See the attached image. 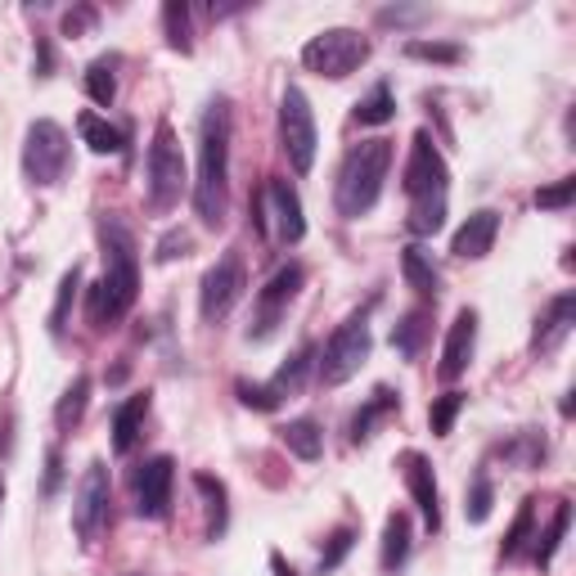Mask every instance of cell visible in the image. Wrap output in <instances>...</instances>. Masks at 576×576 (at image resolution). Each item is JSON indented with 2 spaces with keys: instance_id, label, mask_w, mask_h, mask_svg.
Segmentation results:
<instances>
[{
  "instance_id": "cell-1",
  "label": "cell",
  "mask_w": 576,
  "mask_h": 576,
  "mask_svg": "<svg viewBox=\"0 0 576 576\" xmlns=\"http://www.w3.org/2000/svg\"><path fill=\"white\" fill-rule=\"evenodd\" d=\"M230 203V100H212L199 122V176H194V212L208 230L225 221Z\"/></svg>"
},
{
  "instance_id": "cell-2",
  "label": "cell",
  "mask_w": 576,
  "mask_h": 576,
  "mask_svg": "<svg viewBox=\"0 0 576 576\" xmlns=\"http://www.w3.org/2000/svg\"><path fill=\"white\" fill-rule=\"evenodd\" d=\"M100 243H104V280L91 289V320L118 324L140 293V262H135V239L118 216L100 221Z\"/></svg>"
},
{
  "instance_id": "cell-3",
  "label": "cell",
  "mask_w": 576,
  "mask_h": 576,
  "mask_svg": "<svg viewBox=\"0 0 576 576\" xmlns=\"http://www.w3.org/2000/svg\"><path fill=\"white\" fill-rule=\"evenodd\" d=\"M387 172H392V144L387 140H361L338 168V190H334L338 212L347 221H361L365 212H374Z\"/></svg>"
},
{
  "instance_id": "cell-4",
  "label": "cell",
  "mask_w": 576,
  "mask_h": 576,
  "mask_svg": "<svg viewBox=\"0 0 576 576\" xmlns=\"http://www.w3.org/2000/svg\"><path fill=\"white\" fill-rule=\"evenodd\" d=\"M181 194H185V158H181L172 122H158L153 144H149V208L172 212Z\"/></svg>"
},
{
  "instance_id": "cell-5",
  "label": "cell",
  "mask_w": 576,
  "mask_h": 576,
  "mask_svg": "<svg viewBox=\"0 0 576 576\" xmlns=\"http://www.w3.org/2000/svg\"><path fill=\"white\" fill-rule=\"evenodd\" d=\"M370 347H374L370 320H365V311H356L352 320L338 324V334L324 343V352H320V383L324 387H338L352 374H361V365L370 361Z\"/></svg>"
},
{
  "instance_id": "cell-6",
  "label": "cell",
  "mask_w": 576,
  "mask_h": 576,
  "mask_svg": "<svg viewBox=\"0 0 576 576\" xmlns=\"http://www.w3.org/2000/svg\"><path fill=\"white\" fill-rule=\"evenodd\" d=\"M365 59H370V41L361 32H352V28H329V32H320V37H311L302 46V63L311 72L329 77V81L352 77Z\"/></svg>"
},
{
  "instance_id": "cell-7",
  "label": "cell",
  "mask_w": 576,
  "mask_h": 576,
  "mask_svg": "<svg viewBox=\"0 0 576 576\" xmlns=\"http://www.w3.org/2000/svg\"><path fill=\"white\" fill-rule=\"evenodd\" d=\"M68 158H72V149H68V131H63L59 122L41 118V122L28 127V140H23V172H28L32 185H59L63 172H68Z\"/></svg>"
},
{
  "instance_id": "cell-8",
  "label": "cell",
  "mask_w": 576,
  "mask_h": 576,
  "mask_svg": "<svg viewBox=\"0 0 576 576\" xmlns=\"http://www.w3.org/2000/svg\"><path fill=\"white\" fill-rule=\"evenodd\" d=\"M280 140H284L293 172L306 176L315 168V113H311V100L302 95V87H289L280 100Z\"/></svg>"
},
{
  "instance_id": "cell-9",
  "label": "cell",
  "mask_w": 576,
  "mask_h": 576,
  "mask_svg": "<svg viewBox=\"0 0 576 576\" xmlns=\"http://www.w3.org/2000/svg\"><path fill=\"white\" fill-rule=\"evenodd\" d=\"M446 181H451V172H446V158L437 153V144H433V135L428 131H420L415 135V144H410V162H405V194H410V203H446Z\"/></svg>"
},
{
  "instance_id": "cell-10",
  "label": "cell",
  "mask_w": 576,
  "mask_h": 576,
  "mask_svg": "<svg viewBox=\"0 0 576 576\" xmlns=\"http://www.w3.org/2000/svg\"><path fill=\"white\" fill-rule=\"evenodd\" d=\"M104 523H109V468L95 459V464H87V473H81V482H77L72 527H77L81 540H95Z\"/></svg>"
},
{
  "instance_id": "cell-11",
  "label": "cell",
  "mask_w": 576,
  "mask_h": 576,
  "mask_svg": "<svg viewBox=\"0 0 576 576\" xmlns=\"http://www.w3.org/2000/svg\"><path fill=\"white\" fill-rule=\"evenodd\" d=\"M172 482H176L172 455H153L149 464H140V473H135V514L149 518V523L168 518V509H172Z\"/></svg>"
},
{
  "instance_id": "cell-12",
  "label": "cell",
  "mask_w": 576,
  "mask_h": 576,
  "mask_svg": "<svg viewBox=\"0 0 576 576\" xmlns=\"http://www.w3.org/2000/svg\"><path fill=\"white\" fill-rule=\"evenodd\" d=\"M243 262L239 257H221L208 275H203V289H199V311H203V320L208 324H216V320H225L230 311H234V302L243 297Z\"/></svg>"
},
{
  "instance_id": "cell-13",
  "label": "cell",
  "mask_w": 576,
  "mask_h": 576,
  "mask_svg": "<svg viewBox=\"0 0 576 576\" xmlns=\"http://www.w3.org/2000/svg\"><path fill=\"white\" fill-rule=\"evenodd\" d=\"M396 464H401V477H405V486H410V496H415V505H420L428 532H437V527H442V496H437V473H433L428 455L401 451Z\"/></svg>"
},
{
  "instance_id": "cell-14",
  "label": "cell",
  "mask_w": 576,
  "mask_h": 576,
  "mask_svg": "<svg viewBox=\"0 0 576 576\" xmlns=\"http://www.w3.org/2000/svg\"><path fill=\"white\" fill-rule=\"evenodd\" d=\"M473 347H477V311L464 306V311H455V320H451V334H446V347H442V365H437V374H442L446 383H455V378L468 370Z\"/></svg>"
},
{
  "instance_id": "cell-15",
  "label": "cell",
  "mask_w": 576,
  "mask_h": 576,
  "mask_svg": "<svg viewBox=\"0 0 576 576\" xmlns=\"http://www.w3.org/2000/svg\"><path fill=\"white\" fill-rule=\"evenodd\" d=\"M496 234H501V212L491 208H477L451 239V253L464 257V262H482L491 249H496Z\"/></svg>"
},
{
  "instance_id": "cell-16",
  "label": "cell",
  "mask_w": 576,
  "mask_h": 576,
  "mask_svg": "<svg viewBox=\"0 0 576 576\" xmlns=\"http://www.w3.org/2000/svg\"><path fill=\"white\" fill-rule=\"evenodd\" d=\"M306 284V271L297 266V262H289V266H280L275 275H271V284L262 289V297H257V306H262V320H257V338H266L271 329H275V320H280V311L297 297V289Z\"/></svg>"
},
{
  "instance_id": "cell-17",
  "label": "cell",
  "mask_w": 576,
  "mask_h": 576,
  "mask_svg": "<svg viewBox=\"0 0 576 576\" xmlns=\"http://www.w3.org/2000/svg\"><path fill=\"white\" fill-rule=\"evenodd\" d=\"M262 199L271 203L275 234H280L284 243H302V234H306V216H302V199H297V190H293L289 181H271ZM271 216H266V221H271Z\"/></svg>"
},
{
  "instance_id": "cell-18",
  "label": "cell",
  "mask_w": 576,
  "mask_h": 576,
  "mask_svg": "<svg viewBox=\"0 0 576 576\" xmlns=\"http://www.w3.org/2000/svg\"><path fill=\"white\" fill-rule=\"evenodd\" d=\"M144 415H149V392H135L118 405L113 415V451L127 455L135 442H140V428H144Z\"/></svg>"
},
{
  "instance_id": "cell-19",
  "label": "cell",
  "mask_w": 576,
  "mask_h": 576,
  "mask_svg": "<svg viewBox=\"0 0 576 576\" xmlns=\"http://www.w3.org/2000/svg\"><path fill=\"white\" fill-rule=\"evenodd\" d=\"M401 271H405V284L415 289L420 297H437V293H442V275H437L433 257L420 249V243H410V249H401Z\"/></svg>"
},
{
  "instance_id": "cell-20",
  "label": "cell",
  "mask_w": 576,
  "mask_h": 576,
  "mask_svg": "<svg viewBox=\"0 0 576 576\" xmlns=\"http://www.w3.org/2000/svg\"><path fill=\"white\" fill-rule=\"evenodd\" d=\"M401 410V396L392 392V387H374V396L356 410V420H352V442H370L374 437V424L383 420V415H396Z\"/></svg>"
},
{
  "instance_id": "cell-21",
  "label": "cell",
  "mask_w": 576,
  "mask_h": 576,
  "mask_svg": "<svg viewBox=\"0 0 576 576\" xmlns=\"http://www.w3.org/2000/svg\"><path fill=\"white\" fill-rule=\"evenodd\" d=\"M572 315H576V297H572V293L554 297V302H549V315L536 324V338H532V347L540 352V347L563 343V338H567V329H572Z\"/></svg>"
},
{
  "instance_id": "cell-22",
  "label": "cell",
  "mask_w": 576,
  "mask_h": 576,
  "mask_svg": "<svg viewBox=\"0 0 576 576\" xmlns=\"http://www.w3.org/2000/svg\"><path fill=\"white\" fill-rule=\"evenodd\" d=\"M405 558H410V514L396 509L383 523V554H378V563H383V572H396Z\"/></svg>"
},
{
  "instance_id": "cell-23",
  "label": "cell",
  "mask_w": 576,
  "mask_h": 576,
  "mask_svg": "<svg viewBox=\"0 0 576 576\" xmlns=\"http://www.w3.org/2000/svg\"><path fill=\"white\" fill-rule=\"evenodd\" d=\"M280 442H284L297 459H320V455H324V433H320L315 420H293V424H284V428H280Z\"/></svg>"
},
{
  "instance_id": "cell-24",
  "label": "cell",
  "mask_w": 576,
  "mask_h": 576,
  "mask_svg": "<svg viewBox=\"0 0 576 576\" xmlns=\"http://www.w3.org/2000/svg\"><path fill=\"white\" fill-rule=\"evenodd\" d=\"M87 401H91V378L77 374V378L68 383V392L59 396V405H54V424H59V428H77L81 415H87Z\"/></svg>"
},
{
  "instance_id": "cell-25",
  "label": "cell",
  "mask_w": 576,
  "mask_h": 576,
  "mask_svg": "<svg viewBox=\"0 0 576 576\" xmlns=\"http://www.w3.org/2000/svg\"><path fill=\"white\" fill-rule=\"evenodd\" d=\"M311 361H315V347L311 343H302L297 352H293V361L289 365H280V374L266 383L271 392H275V401H284V396H293L297 387H302V378H306V370H311Z\"/></svg>"
},
{
  "instance_id": "cell-26",
  "label": "cell",
  "mask_w": 576,
  "mask_h": 576,
  "mask_svg": "<svg viewBox=\"0 0 576 576\" xmlns=\"http://www.w3.org/2000/svg\"><path fill=\"white\" fill-rule=\"evenodd\" d=\"M77 131H81V140H87L95 153H122V144H127L122 131L109 127L100 113H81V118H77Z\"/></svg>"
},
{
  "instance_id": "cell-27",
  "label": "cell",
  "mask_w": 576,
  "mask_h": 576,
  "mask_svg": "<svg viewBox=\"0 0 576 576\" xmlns=\"http://www.w3.org/2000/svg\"><path fill=\"white\" fill-rule=\"evenodd\" d=\"M194 486L203 491L208 514H212V523H208V540H216V536L225 532V518H230V509H225V482L212 477V473H194Z\"/></svg>"
},
{
  "instance_id": "cell-28",
  "label": "cell",
  "mask_w": 576,
  "mask_h": 576,
  "mask_svg": "<svg viewBox=\"0 0 576 576\" xmlns=\"http://www.w3.org/2000/svg\"><path fill=\"white\" fill-rule=\"evenodd\" d=\"M424 334H428V311L420 306V311L401 315V324L392 329V347H396L401 356H420V347H424Z\"/></svg>"
},
{
  "instance_id": "cell-29",
  "label": "cell",
  "mask_w": 576,
  "mask_h": 576,
  "mask_svg": "<svg viewBox=\"0 0 576 576\" xmlns=\"http://www.w3.org/2000/svg\"><path fill=\"white\" fill-rule=\"evenodd\" d=\"M396 118V100H392V87L387 81H378V87L356 104V122L361 127H387Z\"/></svg>"
},
{
  "instance_id": "cell-30",
  "label": "cell",
  "mask_w": 576,
  "mask_h": 576,
  "mask_svg": "<svg viewBox=\"0 0 576 576\" xmlns=\"http://www.w3.org/2000/svg\"><path fill=\"white\" fill-rule=\"evenodd\" d=\"M162 28H168V46H172V50H181V54L194 50V37H190V6H185V0H168V6H162Z\"/></svg>"
},
{
  "instance_id": "cell-31",
  "label": "cell",
  "mask_w": 576,
  "mask_h": 576,
  "mask_svg": "<svg viewBox=\"0 0 576 576\" xmlns=\"http://www.w3.org/2000/svg\"><path fill=\"white\" fill-rule=\"evenodd\" d=\"M567 523H572V505H567V501H558V509H554V518H549L545 536H536V563H540V567H549V563H554V554H558V545H563V536H567Z\"/></svg>"
},
{
  "instance_id": "cell-32",
  "label": "cell",
  "mask_w": 576,
  "mask_h": 576,
  "mask_svg": "<svg viewBox=\"0 0 576 576\" xmlns=\"http://www.w3.org/2000/svg\"><path fill=\"white\" fill-rule=\"evenodd\" d=\"M113 59H95L91 68H87V95L95 100V104H113V95H118V77H113Z\"/></svg>"
},
{
  "instance_id": "cell-33",
  "label": "cell",
  "mask_w": 576,
  "mask_h": 576,
  "mask_svg": "<svg viewBox=\"0 0 576 576\" xmlns=\"http://www.w3.org/2000/svg\"><path fill=\"white\" fill-rule=\"evenodd\" d=\"M459 410H464V392H446V396L433 401V410H428V428H433V437H451V428H455V420H459Z\"/></svg>"
},
{
  "instance_id": "cell-34",
  "label": "cell",
  "mask_w": 576,
  "mask_h": 576,
  "mask_svg": "<svg viewBox=\"0 0 576 576\" xmlns=\"http://www.w3.org/2000/svg\"><path fill=\"white\" fill-rule=\"evenodd\" d=\"M77 289H81V271L72 266L63 280H59V293H54V311H50V334L59 338L63 329H68V311H72V297H77Z\"/></svg>"
},
{
  "instance_id": "cell-35",
  "label": "cell",
  "mask_w": 576,
  "mask_h": 576,
  "mask_svg": "<svg viewBox=\"0 0 576 576\" xmlns=\"http://www.w3.org/2000/svg\"><path fill=\"white\" fill-rule=\"evenodd\" d=\"M532 523H536V501H523V505H518V518H514V527H509V536H505V558H518V554L527 549Z\"/></svg>"
},
{
  "instance_id": "cell-36",
  "label": "cell",
  "mask_w": 576,
  "mask_h": 576,
  "mask_svg": "<svg viewBox=\"0 0 576 576\" xmlns=\"http://www.w3.org/2000/svg\"><path fill=\"white\" fill-rule=\"evenodd\" d=\"M405 50H410V59H424V63H459L464 59V50L446 46V41H410Z\"/></svg>"
},
{
  "instance_id": "cell-37",
  "label": "cell",
  "mask_w": 576,
  "mask_h": 576,
  "mask_svg": "<svg viewBox=\"0 0 576 576\" xmlns=\"http://www.w3.org/2000/svg\"><path fill=\"white\" fill-rule=\"evenodd\" d=\"M491 505H496V491H491V482H486V477H477V482H473V491H468L464 518H468V523H486V518H491Z\"/></svg>"
},
{
  "instance_id": "cell-38",
  "label": "cell",
  "mask_w": 576,
  "mask_h": 576,
  "mask_svg": "<svg viewBox=\"0 0 576 576\" xmlns=\"http://www.w3.org/2000/svg\"><path fill=\"white\" fill-rule=\"evenodd\" d=\"M352 545H356V532H352V527H338L334 536H329V549L320 554V572H334V567L352 554Z\"/></svg>"
},
{
  "instance_id": "cell-39",
  "label": "cell",
  "mask_w": 576,
  "mask_h": 576,
  "mask_svg": "<svg viewBox=\"0 0 576 576\" xmlns=\"http://www.w3.org/2000/svg\"><path fill=\"white\" fill-rule=\"evenodd\" d=\"M572 199H576V181L567 176V181H558V185L540 190V194H536V208H540V212H563Z\"/></svg>"
},
{
  "instance_id": "cell-40",
  "label": "cell",
  "mask_w": 576,
  "mask_h": 576,
  "mask_svg": "<svg viewBox=\"0 0 576 576\" xmlns=\"http://www.w3.org/2000/svg\"><path fill=\"white\" fill-rule=\"evenodd\" d=\"M234 392H239L243 405H253V410H280V401H275V392L266 383H234Z\"/></svg>"
},
{
  "instance_id": "cell-41",
  "label": "cell",
  "mask_w": 576,
  "mask_h": 576,
  "mask_svg": "<svg viewBox=\"0 0 576 576\" xmlns=\"http://www.w3.org/2000/svg\"><path fill=\"white\" fill-rule=\"evenodd\" d=\"M190 253V234L185 230H172L168 239L158 243V262H176V257H185Z\"/></svg>"
},
{
  "instance_id": "cell-42",
  "label": "cell",
  "mask_w": 576,
  "mask_h": 576,
  "mask_svg": "<svg viewBox=\"0 0 576 576\" xmlns=\"http://www.w3.org/2000/svg\"><path fill=\"white\" fill-rule=\"evenodd\" d=\"M91 23H95V10H91V6L68 10V14H63V37H81V32H87Z\"/></svg>"
},
{
  "instance_id": "cell-43",
  "label": "cell",
  "mask_w": 576,
  "mask_h": 576,
  "mask_svg": "<svg viewBox=\"0 0 576 576\" xmlns=\"http://www.w3.org/2000/svg\"><path fill=\"white\" fill-rule=\"evenodd\" d=\"M59 477H63V455L50 451L46 455V496H54V491H59Z\"/></svg>"
},
{
  "instance_id": "cell-44",
  "label": "cell",
  "mask_w": 576,
  "mask_h": 576,
  "mask_svg": "<svg viewBox=\"0 0 576 576\" xmlns=\"http://www.w3.org/2000/svg\"><path fill=\"white\" fill-rule=\"evenodd\" d=\"M50 68H54V54L46 41H37V77H50Z\"/></svg>"
},
{
  "instance_id": "cell-45",
  "label": "cell",
  "mask_w": 576,
  "mask_h": 576,
  "mask_svg": "<svg viewBox=\"0 0 576 576\" xmlns=\"http://www.w3.org/2000/svg\"><path fill=\"white\" fill-rule=\"evenodd\" d=\"M271 567H275V576H297V572L284 563V554H271Z\"/></svg>"
},
{
  "instance_id": "cell-46",
  "label": "cell",
  "mask_w": 576,
  "mask_h": 576,
  "mask_svg": "<svg viewBox=\"0 0 576 576\" xmlns=\"http://www.w3.org/2000/svg\"><path fill=\"white\" fill-rule=\"evenodd\" d=\"M0 501H6V482H0Z\"/></svg>"
}]
</instances>
